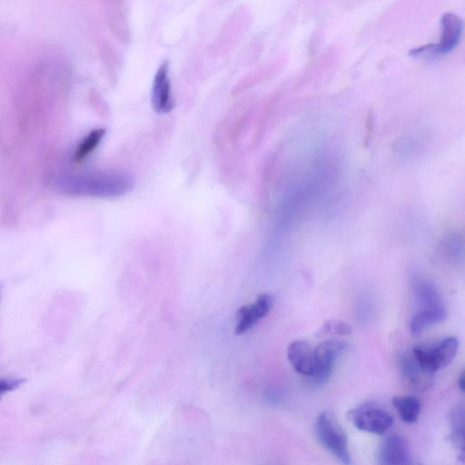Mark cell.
<instances>
[{"mask_svg": "<svg viewBox=\"0 0 465 465\" xmlns=\"http://www.w3.org/2000/svg\"><path fill=\"white\" fill-rule=\"evenodd\" d=\"M315 435L321 445L342 465H351L348 439L335 416L330 411L321 412L315 420Z\"/></svg>", "mask_w": 465, "mask_h": 465, "instance_id": "6da1fadb", "label": "cell"}, {"mask_svg": "<svg viewBox=\"0 0 465 465\" xmlns=\"http://www.w3.org/2000/svg\"><path fill=\"white\" fill-rule=\"evenodd\" d=\"M458 347V339L450 336L430 347H415L412 356L423 372L432 375L452 361Z\"/></svg>", "mask_w": 465, "mask_h": 465, "instance_id": "7a4b0ae2", "label": "cell"}, {"mask_svg": "<svg viewBox=\"0 0 465 465\" xmlns=\"http://www.w3.org/2000/svg\"><path fill=\"white\" fill-rule=\"evenodd\" d=\"M347 418L358 430L376 435L385 434L393 424L390 412L374 401L350 410Z\"/></svg>", "mask_w": 465, "mask_h": 465, "instance_id": "3957f363", "label": "cell"}, {"mask_svg": "<svg viewBox=\"0 0 465 465\" xmlns=\"http://www.w3.org/2000/svg\"><path fill=\"white\" fill-rule=\"evenodd\" d=\"M463 29L461 18L451 12L442 15L438 44H427L410 51L412 56L441 55L450 53L459 45Z\"/></svg>", "mask_w": 465, "mask_h": 465, "instance_id": "277c9868", "label": "cell"}, {"mask_svg": "<svg viewBox=\"0 0 465 465\" xmlns=\"http://www.w3.org/2000/svg\"><path fill=\"white\" fill-rule=\"evenodd\" d=\"M347 348L348 343L339 339L324 340L314 348L316 367L312 379L315 382L322 383L329 379L335 361Z\"/></svg>", "mask_w": 465, "mask_h": 465, "instance_id": "5b68a950", "label": "cell"}, {"mask_svg": "<svg viewBox=\"0 0 465 465\" xmlns=\"http://www.w3.org/2000/svg\"><path fill=\"white\" fill-rule=\"evenodd\" d=\"M273 304V297L269 293L260 294L254 302L242 306L237 312L236 335L250 330L257 322L265 317Z\"/></svg>", "mask_w": 465, "mask_h": 465, "instance_id": "8992f818", "label": "cell"}, {"mask_svg": "<svg viewBox=\"0 0 465 465\" xmlns=\"http://www.w3.org/2000/svg\"><path fill=\"white\" fill-rule=\"evenodd\" d=\"M151 101L153 110L158 114L169 113L173 108L168 61L163 62L155 73Z\"/></svg>", "mask_w": 465, "mask_h": 465, "instance_id": "52a82bcc", "label": "cell"}, {"mask_svg": "<svg viewBox=\"0 0 465 465\" xmlns=\"http://www.w3.org/2000/svg\"><path fill=\"white\" fill-rule=\"evenodd\" d=\"M377 465H412L406 440L397 434L387 437L378 450Z\"/></svg>", "mask_w": 465, "mask_h": 465, "instance_id": "ba28073f", "label": "cell"}, {"mask_svg": "<svg viewBox=\"0 0 465 465\" xmlns=\"http://www.w3.org/2000/svg\"><path fill=\"white\" fill-rule=\"evenodd\" d=\"M287 357L298 373L313 377L316 367L314 348L308 341L297 340L291 342L287 348Z\"/></svg>", "mask_w": 465, "mask_h": 465, "instance_id": "9c48e42d", "label": "cell"}, {"mask_svg": "<svg viewBox=\"0 0 465 465\" xmlns=\"http://www.w3.org/2000/svg\"><path fill=\"white\" fill-rule=\"evenodd\" d=\"M446 317L447 311L444 306L435 309L420 310L413 314L411 320V331L412 333L418 334L428 327L443 322Z\"/></svg>", "mask_w": 465, "mask_h": 465, "instance_id": "30bf717a", "label": "cell"}, {"mask_svg": "<svg viewBox=\"0 0 465 465\" xmlns=\"http://www.w3.org/2000/svg\"><path fill=\"white\" fill-rule=\"evenodd\" d=\"M450 440L457 450L460 451V458L464 457V428H465V411L462 405H458L450 413Z\"/></svg>", "mask_w": 465, "mask_h": 465, "instance_id": "8fae6325", "label": "cell"}, {"mask_svg": "<svg viewBox=\"0 0 465 465\" xmlns=\"http://www.w3.org/2000/svg\"><path fill=\"white\" fill-rule=\"evenodd\" d=\"M392 403L405 423L411 424L418 420L421 409L418 398L411 395L396 396L392 399Z\"/></svg>", "mask_w": 465, "mask_h": 465, "instance_id": "7c38bea8", "label": "cell"}, {"mask_svg": "<svg viewBox=\"0 0 465 465\" xmlns=\"http://www.w3.org/2000/svg\"><path fill=\"white\" fill-rule=\"evenodd\" d=\"M402 371L407 381L416 389H424L430 385L431 375L423 372L412 354L402 360Z\"/></svg>", "mask_w": 465, "mask_h": 465, "instance_id": "4fadbf2b", "label": "cell"}, {"mask_svg": "<svg viewBox=\"0 0 465 465\" xmlns=\"http://www.w3.org/2000/svg\"><path fill=\"white\" fill-rule=\"evenodd\" d=\"M414 289L418 302L422 307L420 310L444 306L436 287L430 282L419 281Z\"/></svg>", "mask_w": 465, "mask_h": 465, "instance_id": "5bb4252c", "label": "cell"}, {"mask_svg": "<svg viewBox=\"0 0 465 465\" xmlns=\"http://www.w3.org/2000/svg\"><path fill=\"white\" fill-rule=\"evenodd\" d=\"M105 130L99 128L90 132L79 143L75 150L74 159L75 162H82L98 146L102 141Z\"/></svg>", "mask_w": 465, "mask_h": 465, "instance_id": "9a60e30c", "label": "cell"}, {"mask_svg": "<svg viewBox=\"0 0 465 465\" xmlns=\"http://www.w3.org/2000/svg\"><path fill=\"white\" fill-rule=\"evenodd\" d=\"M351 332V327L346 322L341 321H327L317 331V335H348Z\"/></svg>", "mask_w": 465, "mask_h": 465, "instance_id": "2e32d148", "label": "cell"}, {"mask_svg": "<svg viewBox=\"0 0 465 465\" xmlns=\"http://www.w3.org/2000/svg\"><path fill=\"white\" fill-rule=\"evenodd\" d=\"M24 382L20 378H0V398L18 388Z\"/></svg>", "mask_w": 465, "mask_h": 465, "instance_id": "e0dca14e", "label": "cell"}, {"mask_svg": "<svg viewBox=\"0 0 465 465\" xmlns=\"http://www.w3.org/2000/svg\"><path fill=\"white\" fill-rule=\"evenodd\" d=\"M458 385L460 389V391H464V372H461V374L460 375L459 379H458Z\"/></svg>", "mask_w": 465, "mask_h": 465, "instance_id": "ac0fdd59", "label": "cell"}]
</instances>
